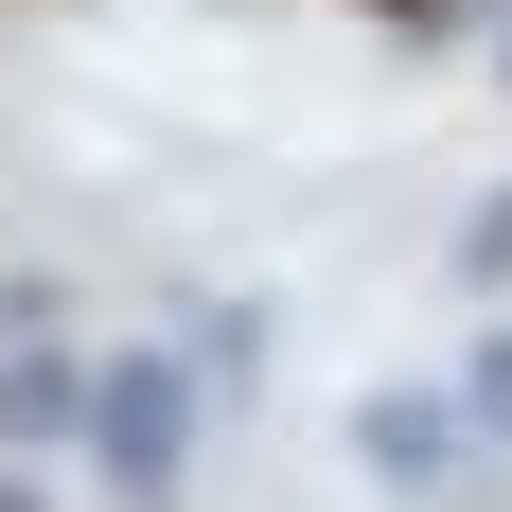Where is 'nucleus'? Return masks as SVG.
Segmentation results:
<instances>
[{"instance_id":"obj_1","label":"nucleus","mask_w":512,"mask_h":512,"mask_svg":"<svg viewBox=\"0 0 512 512\" xmlns=\"http://www.w3.org/2000/svg\"><path fill=\"white\" fill-rule=\"evenodd\" d=\"M71 442L106 460V495H124V512H177V442H195V371H177V354H106V371H89V424H71Z\"/></svg>"},{"instance_id":"obj_2","label":"nucleus","mask_w":512,"mask_h":512,"mask_svg":"<svg viewBox=\"0 0 512 512\" xmlns=\"http://www.w3.org/2000/svg\"><path fill=\"white\" fill-rule=\"evenodd\" d=\"M354 460L389 477L407 512H442V495H460V460H477V424L442 407V389H371V407H354Z\"/></svg>"},{"instance_id":"obj_3","label":"nucleus","mask_w":512,"mask_h":512,"mask_svg":"<svg viewBox=\"0 0 512 512\" xmlns=\"http://www.w3.org/2000/svg\"><path fill=\"white\" fill-rule=\"evenodd\" d=\"M89 424V354H53V336H0V460H53Z\"/></svg>"},{"instance_id":"obj_4","label":"nucleus","mask_w":512,"mask_h":512,"mask_svg":"<svg viewBox=\"0 0 512 512\" xmlns=\"http://www.w3.org/2000/svg\"><path fill=\"white\" fill-rule=\"evenodd\" d=\"M442 407H460L477 442H495V460H512V318H495V336H477V354H460V389H442Z\"/></svg>"},{"instance_id":"obj_5","label":"nucleus","mask_w":512,"mask_h":512,"mask_svg":"<svg viewBox=\"0 0 512 512\" xmlns=\"http://www.w3.org/2000/svg\"><path fill=\"white\" fill-rule=\"evenodd\" d=\"M460 283H477V301L512 283V195H477V230H460Z\"/></svg>"},{"instance_id":"obj_6","label":"nucleus","mask_w":512,"mask_h":512,"mask_svg":"<svg viewBox=\"0 0 512 512\" xmlns=\"http://www.w3.org/2000/svg\"><path fill=\"white\" fill-rule=\"evenodd\" d=\"M371 18H389V36H442V18H460V0H371Z\"/></svg>"},{"instance_id":"obj_7","label":"nucleus","mask_w":512,"mask_h":512,"mask_svg":"<svg viewBox=\"0 0 512 512\" xmlns=\"http://www.w3.org/2000/svg\"><path fill=\"white\" fill-rule=\"evenodd\" d=\"M0 512H53V495H36V460H0Z\"/></svg>"},{"instance_id":"obj_8","label":"nucleus","mask_w":512,"mask_h":512,"mask_svg":"<svg viewBox=\"0 0 512 512\" xmlns=\"http://www.w3.org/2000/svg\"><path fill=\"white\" fill-rule=\"evenodd\" d=\"M495 89H512V18H495Z\"/></svg>"}]
</instances>
